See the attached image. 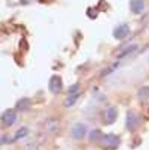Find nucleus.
I'll return each mask as SVG.
<instances>
[{
    "label": "nucleus",
    "mask_w": 149,
    "mask_h": 150,
    "mask_svg": "<svg viewBox=\"0 0 149 150\" xmlns=\"http://www.w3.org/2000/svg\"><path fill=\"white\" fill-rule=\"evenodd\" d=\"M129 32H130V29H129L127 24H121L120 26H118L113 31V36L115 39L117 40H121V39L125 38Z\"/></svg>",
    "instance_id": "obj_6"
},
{
    "label": "nucleus",
    "mask_w": 149,
    "mask_h": 150,
    "mask_svg": "<svg viewBox=\"0 0 149 150\" xmlns=\"http://www.w3.org/2000/svg\"><path fill=\"white\" fill-rule=\"evenodd\" d=\"M56 122H52L51 121H49L48 122V129L50 130V131H54V130H56Z\"/></svg>",
    "instance_id": "obj_16"
},
{
    "label": "nucleus",
    "mask_w": 149,
    "mask_h": 150,
    "mask_svg": "<svg viewBox=\"0 0 149 150\" xmlns=\"http://www.w3.org/2000/svg\"><path fill=\"white\" fill-rule=\"evenodd\" d=\"M140 118L136 112H133V110H129L126 116V128L130 132L135 131L140 125Z\"/></svg>",
    "instance_id": "obj_1"
},
{
    "label": "nucleus",
    "mask_w": 149,
    "mask_h": 150,
    "mask_svg": "<svg viewBox=\"0 0 149 150\" xmlns=\"http://www.w3.org/2000/svg\"><path fill=\"white\" fill-rule=\"evenodd\" d=\"M80 94L79 93H76V94H71L67 99L64 100V106L66 108H70L75 105V103L76 102L77 99L79 98Z\"/></svg>",
    "instance_id": "obj_10"
},
{
    "label": "nucleus",
    "mask_w": 149,
    "mask_h": 150,
    "mask_svg": "<svg viewBox=\"0 0 149 150\" xmlns=\"http://www.w3.org/2000/svg\"><path fill=\"white\" fill-rule=\"evenodd\" d=\"M63 88V81L61 76L54 75L49 80V89L52 93L58 94Z\"/></svg>",
    "instance_id": "obj_3"
},
{
    "label": "nucleus",
    "mask_w": 149,
    "mask_h": 150,
    "mask_svg": "<svg viewBox=\"0 0 149 150\" xmlns=\"http://www.w3.org/2000/svg\"><path fill=\"white\" fill-rule=\"evenodd\" d=\"M87 127L83 123H76L71 130V134H72L74 139H82L86 135Z\"/></svg>",
    "instance_id": "obj_4"
},
{
    "label": "nucleus",
    "mask_w": 149,
    "mask_h": 150,
    "mask_svg": "<svg viewBox=\"0 0 149 150\" xmlns=\"http://www.w3.org/2000/svg\"><path fill=\"white\" fill-rule=\"evenodd\" d=\"M26 150H38V147L35 144H29L26 146Z\"/></svg>",
    "instance_id": "obj_17"
},
{
    "label": "nucleus",
    "mask_w": 149,
    "mask_h": 150,
    "mask_svg": "<svg viewBox=\"0 0 149 150\" xmlns=\"http://www.w3.org/2000/svg\"><path fill=\"white\" fill-rule=\"evenodd\" d=\"M130 8L134 14H140L145 8L144 1L143 0H132L130 3Z\"/></svg>",
    "instance_id": "obj_9"
},
{
    "label": "nucleus",
    "mask_w": 149,
    "mask_h": 150,
    "mask_svg": "<svg viewBox=\"0 0 149 150\" xmlns=\"http://www.w3.org/2000/svg\"><path fill=\"white\" fill-rule=\"evenodd\" d=\"M105 122L108 125H112V123L117 119V110L113 107L109 108L105 110L104 113Z\"/></svg>",
    "instance_id": "obj_7"
},
{
    "label": "nucleus",
    "mask_w": 149,
    "mask_h": 150,
    "mask_svg": "<svg viewBox=\"0 0 149 150\" xmlns=\"http://www.w3.org/2000/svg\"><path fill=\"white\" fill-rule=\"evenodd\" d=\"M31 102L29 98H22V99L18 100L16 103V109L19 112H25L28 110L30 108Z\"/></svg>",
    "instance_id": "obj_8"
},
{
    "label": "nucleus",
    "mask_w": 149,
    "mask_h": 150,
    "mask_svg": "<svg viewBox=\"0 0 149 150\" xmlns=\"http://www.w3.org/2000/svg\"><path fill=\"white\" fill-rule=\"evenodd\" d=\"M140 100H146L149 99V87L141 88L137 94Z\"/></svg>",
    "instance_id": "obj_13"
},
{
    "label": "nucleus",
    "mask_w": 149,
    "mask_h": 150,
    "mask_svg": "<svg viewBox=\"0 0 149 150\" xmlns=\"http://www.w3.org/2000/svg\"><path fill=\"white\" fill-rule=\"evenodd\" d=\"M100 144L108 148H116L120 145V138L117 135L112 134H103L100 141Z\"/></svg>",
    "instance_id": "obj_2"
},
{
    "label": "nucleus",
    "mask_w": 149,
    "mask_h": 150,
    "mask_svg": "<svg viewBox=\"0 0 149 150\" xmlns=\"http://www.w3.org/2000/svg\"><path fill=\"white\" fill-rule=\"evenodd\" d=\"M2 122L6 126H11L12 125H14L16 120H17V114L13 110L8 109L2 114L1 117Z\"/></svg>",
    "instance_id": "obj_5"
},
{
    "label": "nucleus",
    "mask_w": 149,
    "mask_h": 150,
    "mask_svg": "<svg viewBox=\"0 0 149 150\" xmlns=\"http://www.w3.org/2000/svg\"><path fill=\"white\" fill-rule=\"evenodd\" d=\"M28 132H29V131H28V128H26V127H21V128H19V129L18 130V131L16 132L13 141H17V140H19V139L24 138L25 136L28 134Z\"/></svg>",
    "instance_id": "obj_14"
},
{
    "label": "nucleus",
    "mask_w": 149,
    "mask_h": 150,
    "mask_svg": "<svg viewBox=\"0 0 149 150\" xmlns=\"http://www.w3.org/2000/svg\"><path fill=\"white\" fill-rule=\"evenodd\" d=\"M77 89H78V85L77 84H75L73 86H71L68 89V93L71 95V94H76L77 93Z\"/></svg>",
    "instance_id": "obj_15"
},
{
    "label": "nucleus",
    "mask_w": 149,
    "mask_h": 150,
    "mask_svg": "<svg viewBox=\"0 0 149 150\" xmlns=\"http://www.w3.org/2000/svg\"><path fill=\"white\" fill-rule=\"evenodd\" d=\"M103 134L101 133L100 130L99 129H95L93 131L90 132L89 134V140L91 142H100L101 137H102Z\"/></svg>",
    "instance_id": "obj_12"
},
{
    "label": "nucleus",
    "mask_w": 149,
    "mask_h": 150,
    "mask_svg": "<svg viewBox=\"0 0 149 150\" xmlns=\"http://www.w3.org/2000/svg\"><path fill=\"white\" fill-rule=\"evenodd\" d=\"M138 48V45L137 44H132V45H129L126 48H124L121 52V54L118 55V58H124L127 55H129L130 54L133 53L134 51H136Z\"/></svg>",
    "instance_id": "obj_11"
}]
</instances>
